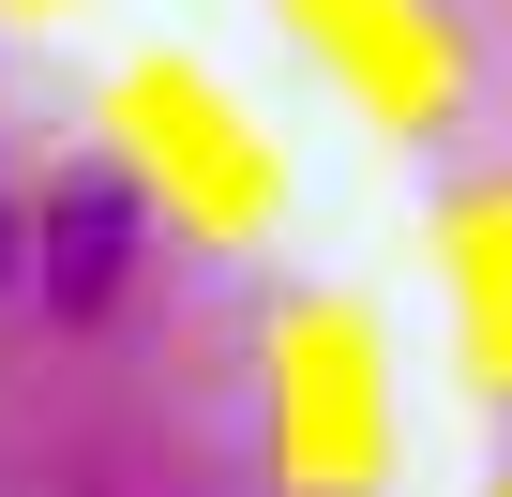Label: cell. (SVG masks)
Segmentation results:
<instances>
[{
  "label": "cell",
  "instance_id": "6da1fadb",
  "mask_svg": "<svg viewBox=\"0 0 512 497\" xmlns=\"http://www.w3.org/2000/svg\"><path fill=\"white\" fill-rule=\"evenodd\" d=\"M121 272H136V196L121 181H61V211H46V317H106Z\"/></svg>",
  "mask_w": 512,
  "mask_h": 497
},
{
  "label": "cell",
  "instance_id": "7a4b0ae2",
  "mask_svg": "<svg viewBox=\"0 0 512 497\" xmlns=\"http://www.w3.org/2000/svg\"><path fill=\"white\" fill-rule=\"evenodd\" d=\"M0 257H16V226H0Z\"/></svg>",
  "mask_w": 512,
  "mask_h": 497
}]
</instances>
